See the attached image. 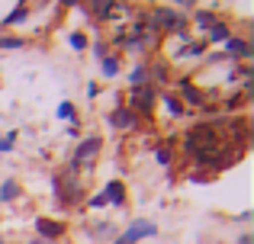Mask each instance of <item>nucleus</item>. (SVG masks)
Wrapping results in <instances>:
<instances>
[{"label":"nucleus","mask_w":254,"mask_h":244,"mask_svg":"<svg viewBox=\"0 0 254 244\" xmlns=\"http://www.w3.org/2000/svg\"><path fill=\"white\" fill-rule=\"evenodd\" d=\"M90 6H93V13H100V16H110L113 0H90Z\"/></svg>","instance_id":"nucleus-11"},{"label":"nucleus","mask_w":254,"mask_h":244,"mask_svg":"<svg viewBox=\"0 0 254 244\" xmlns=\"http://www.w3.org/2000/svg\"><path fill=\"white\" fill-rule=\"evenodd\" d=\"M132 103H135V109L138 113H145V116H151V103H155V97H151V90H145V87H138L135 94H132Z\"/></svg>","instance_id":"nucleus-2"},{"label":"nucleus","mask_w":254,"mask_h":244,"mask_svg":"<svg viewBox=\"0 0 254 244\" xmlns=\"http://www.w3.org/2000/svg\"><path fill=\"white\" fill-rule=\"evenodd\" d=\"M0 196H3V199H16L19 187H16V183H3V187H0Z\"/></svg>","instance_id":"nucleus-12"},{"label":"nucleus","mask_w":254,"mask_h":244,"mask_svg":"<svg viewBox=\"0 0 254 244\" xmlns=\"http://www.w3.org/2000/svg\"><path fill=\"white\" fill-rule=\"evenodd\" d=\"M164 106H168V109H171L174 116H180V113H184V106H180V103L174 100V97H164Z\"/></svg>","instance_id":"nucleus-15"},{"label":"nucleus","mask_w":254,"mask_h":244,"mask_svg":"<svg viewBox=\"0 0 254 244\" xmlns=\"http://www.w3.org/2000/svg\"><path fill=\"white\" fill-rule=\"evenodd\" d=\"M132 84H135V90H138V87H145V71H142V68L132 74Z\"/></svg>","instance_id":"nucleus-19"},{"label":"nucleus","mask_w":254,"mask_h":244,"mask_svg":"<svg viewBox=\"0 0 254 244\" xmlns=\"http://www.w3.org/2000/svg\"><path fill=\"white\" fill-rule=\"evenodd\" d=\"M180 90H184V97L193 103V106H203V94H199L196 87H190V81H180Z\"/></svg>","instance_id":"nucleus-8"},{"label":"nucleus","mask_w":254,"mask_h":244,"mask_svg":"<svg viewBox=\"0 0 254 244\" xmlns=\"http://www.w3.org/2000/svg\"><path fill=\"white\" fill-rule=\"evenodd\" d=\"M36 244H45V241H36Z\"/></svg>","instance_id":"nucleus-26"},{"label":"nucleus","mask_w":254,"mask_h":244,"mask_svg":"<svg viewBox=\"0 0 254 244\" xmlns=\"http://www.w3.org/2000/svg\"><path fill=\"white\" fill-rule=\"evenodd\" d=\"M151 74H155V77H158L161 84L168 81V68H164V64H155V68H151Z\"/></svg>","instance_id":"nucleus-17"},{"label":"nucleus","mask_w":254,"mask_h":244,"mask_svg":"<svg viewBox=\"0 0 254 244\" xmlns=\"http://www.w3.org/2000/svg\"><path fill=\"white\" fill-rule=\"evenodd\" d=\"M155 23H161L164 29H177V26H180V19L174 16L171 10H158V13H155Z\"/></svg>","instance_id":"nucleus-7"},{"label":"nucleus","mask_w":254,"mask_h":244,"mask_svg":"<svg viewBox=\"0 0 254 244\" xmlns=\"http://www.w3.org/2000/svg\"><path fill=\"white\" fill-rule=\"evenodd\" d=\"M225 51L245 58V55H248V42H242V39H229V42H225Z\"/></svg>","instance_id":"nucleus-9"},{"label":"nucleus","mask_w":254,"mask_h":244,"mask_svg":"<svg viewBox=\"0 0 254 244\" xmlns=\"http://www.w3.org/2000/svg\"><path fill=\"white\" fill-rule=\"evenodd\" d=\"M106 202H113V206H123V202H126V193H123V183H119V180H113L110 183V190H106Z\"/></svg>","instance_id":"nucleus-6"},{"label":"nucleus","mask_w":254,"mask_h":244,"mask_svg":"<svg viewBox=\"0 0 254 244\" xmlns=\"http://www.w3.org/2000/svg\"><path fill=\"white\" fill-rule=\"evenodd\" d=\"M0 49H23V39H13V36H0Z\"/></svg>","instance_id":"nucleus-13"},{"label":"nucleus","mask_w":254,"mask_h":244,"mask_svg":"<svg viewBox=\"0 0 254 244\" xmlns=\"http://www.w3.org/2000/svg\"><path fill=\"white\" fill-rule=\"evenodd\" d=\"M71 45H74V49H84L87 39H84V36H71Z\"/></svg>","instance_id":"nucleus-23"},{"label":"nucleus","mask_w":254,"mask_h":244,"mask_svg":"<svg viewBox=\"0 0 254 244\" xmlns=\"http://www.w3.org/2000/svg\"><path fill=\"white\" fill-rule=\"evenodd\" d=\"M158 161L168 164V161H171V148H161V151H158Z\"/></svg>","instance_id":"nucleus-22"},{"label":"nucleus","mask_w":254,"mask_h":244,"mask_svg":"<svg viewBox=\"0 0 254 244\" xmlns=\"http://www.w3.org/2000/svg\"><path fill=\"white\" fill-rule=\"evenodd\" d=\"M13 138H16V132H10V135H3V138H0V151H6V148H10V145H13Z\"/></svg>","instance_id":"nucleus-20"},{"label":"nucleus","mask_w":254,"mask_h":244,"mask_svg":"<svg viewBox=\"0 0 254 244\" xmlns=\"http://www.w3.org/2000/svg\"><path fill=\"white\" fill-rule=\"evenodd\" d=\"M97 151H100V138H84V142L77 145V151H74V161H90Z\"/></svg>","instance_id":"nucleus-3"},{"label":"nucleus","mask_w":254,"mask_h":244,"mask_svg":"<svg viewBox=\"0 0 254 244\" xmlns=\"http://www.w3.org/2000/svg\"><path fill=\"white\" fill-rule=\"evenodd\" d=\"M113 125H116V129H135L138 119L129 113V109H119V113H113Z\"/></svg>","instance_id":"nucleus-5"},{"label":"nucleus","mask_w":254,"mask_h":244,"mask_svg":"<svg viewBox=\"0 0 254 244\" xmlns=\"http://www.w3.org/2000/svg\"><path fill=\"white\" fill-rule=\"evenodd\" d=\"M19 19H26V6H23V3H19V6H16V10H13V13H10V16H6V26H13V23H19Z\"/></svg>","instance_id":"nucleus-14"},{"label":"nucleus","mask_w":254,"mask_h":244,"mask_svg":"<svg viewBox=\"0 0 254 244\" xmlns=\"http://www.w3.org/2000/svg\"><path fill=\"white\" fill-rule=\"evenodd\" d=\"M58 116H64V119H68V116H71V103H62V106H58Z\"/></svg>","instance_id":"nucleus-24"},{"label":"nucleus","mask_w":254,"mask_h":244,"mask_svg":"<svg viewBox=\"0 0 254 244\" xmlns=\"http://www.w3.org/2000/svg\"><path fill=\"white\" fill-rule=\"evenodd\" d=\"M196 23L199 26H212L216 19H212V13H196Z\"/></svg>","instance_id":"nucleus-18"},{"label":"nucleus","mask_w":254,"mask_h":244,"mask_svg":"<svg viewBox=\"0 0 254 244\" xmlns=\"http://www.w3.org/2000/svg\"><path fill=\"white\" fill-rule=\"evenodd\" d=\"M64 3H68V6H74V3H77V0H64Z\"/></svg>","instance_id":"nucleus-25"},{"label":"nucleus","mask_w":254,"mask_h":244,"mask_svg":"<svg viewBox=\"0 0 254 244\" xmlns=\"http://www.w3.org/2000/svg\"><path fill=\"white\" fill-rule=\"evenodd\" d=\"M103 71H106V74H116V71H119V64H116V58H103Z\"/></svg>","instance_id":"nucleus-16"},{"label":"nucleus","mask_w":254,"mask_h":244,"mask_svg":"<svg viewBox=\"0 0 254 244\" xmlns=\"http://www.w3.org/2000/svg\"><path fill=\"white\" fill-rule=\"evenodd\" d=\"M36 228H39V235H45V238H58V235H64V225H62V222H52V219H39Z\"/></svg>","instance_id":"nucleus-4"},{"label":"nucleus","mask_w":254,"mask_h":244,"mask_svg":"<svg viewBox=\"0 0 254 244\" xmlns=\"http://www.w3.org/2000/svg\"><path fill=\"white\" fill-rule=\"evenodd\" d=\"M209 36L216 39V42H229V39H232V36H229V26H225V23H212V26H209Z\"/></svg>","instance_id":"nucleus-10"},{"label":"nucleus","mask_w":254,"mask_h":244,"mask_svg":"<svg viewBox=\"0 0 254 244\" xmlns=\"http://www.w3.org/2000/svg\"><path fill=\"white\" fill-rule=\"evenodd\" d=\"M158 232V228L155 225H151V222L148 219H138V222H132V225L129 228H126V235H123V241L126 244H135L138 238H148V235H155Z\"/></svg>","instance_id":"nucleus-1"},{"label":"nucleus","mask_w":254,"mask_h":244,"mask_svg":"<svg viewBox=\"0 0 254 244\" xmlns=\"http://www.w3.org/2000/svg\"><path fill=\"white\" fill-rule=\"evenodd\" d=\"M90 206H93V209H100V206H106V196H103V193H100V196H93V199H90Z\"/></svg>","instance_id":"nucleus-21"}]
</instances>
